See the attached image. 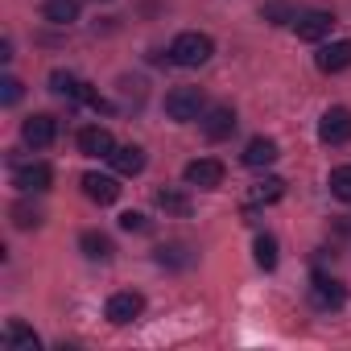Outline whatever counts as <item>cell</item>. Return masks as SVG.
<instances>
[{
  "label": "cell",
  "instance_id": "1",
  "mask_svg": "<svg viewBox=\"0 0 351 351\" xmlns=\"http://www.w3.org/2000/svg\"><path fill=\"white\" fill-rule=\"evenodd\" d=\"M215 54V42H211V34H199V29H186V34H178L169 42V62H178V66H203L207 58Z\"/></svg>",
  "mask_w": 351,
  "mask_h": 351
},
{
  "label": "cell",
  "instance_id": "2",
  "mask_svg": "<svg viewBox=\"0 0 351 351\" xmlns=\"http://www.w3.org/2000/svg\"><path fill=\"white\" fill-rule=\"evenodd\" d=\"M203 108H207L203 87H173V91L165 95V116H169V120H178V124L199 120V116H203Z\"/></svg>",
  "mask_w": 351,
  "mask_h": 351
},
{
  "label": "cell",
  "instance_id": "3",
  "mask_svg": "<svg viewBox=\"0 0 351 351\" xmlns=\"http://www.w3.org/2000/svg\"><path fill=\"white\" fill-rule=\"evenodd\" d=\"M223 161L219 157H195L186 169H182V178H186V186H199V191H219L223 186Z\"/></svg>",
  "mask_w": 351,
  "mask_h": 351
},
{
  "label": "cell",
  "instance_id": "4",
  "mask_svg": "<svg viewBox=\"0 0 351 351\" xmlns=\"http://www.w3.org/2000/svg\"><path fill=\"white\" fill-rule=\"evenodd\" d=\"M13 186L25 191V195H46L54 186V169L46 161H25V165L13 169Z\"/></svg>",
  "mask_w": 351,
  "mask_h": 351
},
{
  "label": "cell",
  "instance_id": "5",
  "mask_svg": "<svg viewBox=\"0 0 351 351\" xmlns=\"http://www.w3.org/2000/svg\"><path fill=\"white\" fill-rule=\"evenodd\" d=\"M104 314H108V322L128 326L132 318H141V314H145V298H141L136 289H120V293H112V298H108Z\"/></svg>",
  "mask_w": 351,
  "mask_h": 351
},
{
  "label": "cell",
  "instance_id": "6",
  "mask_svg": "<svg viewBox=\"0 0 351 351\" xmlns=\"http://www.w3.org/2000/svg\"><path fill=\"white\" fill-rule=\"evenodd\" d=\"M318 141L322 145H347L351 141V108H326L318 120Z\"/></svg>",
  "mask_w": 351,
  "mask_h": 351
},
{
  "label": "cell",
  "instance_id": "7",
  "mask_svg": "<svg viewBox=\"0 0 351 351\" xmlns=\"http://www.w3.org/2000/svg\"><path fill=\"white\" fill-rule=\"evenodd\" d=\"M343 298H347L343 281H335V277H326V273H314V277H310V302H314L318 310H339Z\"/></svg>",
  "mask_w": 351,
  "mask_h": 351
},
{
  "label": "cell",
  "instance_id": "8",
  "mask_svg": "<svg viewBox=\"0 0 351 351\" xmlns=\"http://www.w3.org/2000/svg\"><path fill=\"white\" fill-rule=\"evenodd\" d=\"M54 136H58V120H54V116H46V112H34V116L21 124V141H25V145H34V149L54 145Z\"/></svg>",
  "mask_w": 351,
  "mask_h": 351
},
{
  "label": "cell",
  "instance_id": "9",
  "mask_svg": "<svg viewBox=\"0 0 351 351\" xmlns=\"http://www.w3.org/2000/svg\"><path fill=\"white\" fill-rule=\"evenodd\" d=\"M83 195L91 199V203H99V207H112L116 199H120V182L112 178V173H83Z\"/></svg>",
  "mask_w": 351,
  "mask_h": 351
},
{
  "label": "cell",
  "instance_id": "10",
  "mask_svg": "<svg viewBox=\"0 0 351 351\" xmlns=\"http://www.w3.org/2000/svg\"><path fill=\"white\" fill-rule=\"evenodd\" d=\"M293 29H298V38H302V42H322V38H330L335 17H330V13H322V9H310V13H302V17L293 21Z\"/></svg>",
  "mask_w": 351,
  "mask_h": 351
},
{
  "label": "cell",
  "instance_id": "11",
  "mask_svg": "<svg viewBox=\"0 0 351 351\" xmlns=\"http://www.w3.org/2000/svg\"><path fill=\"white\" fill-rule=\"evenodd\" d=\"M79 153H87V157H112L116 153V136L104 124H91V128L79 132Z\"/></svg>",
  "mask_w": 351,
  "mask_h": 351
},
{
  "label": "cell",
  "instance_id": "12",
  "mask_svg": "<svg viewBox=\"0 0 351 351\" xmlns=\"http://www.w3.org/2000/svg\"><path fill=\"white\" fill-rule=\"evenodd\" d=\"M50 91H54V95H66V99H75V104H95V99H99L87 83H79V79L66 75V71H54V75H50Z\"/></svg>",
  "mask_w": 351,
  "mask_h": 351
},
{
  "label": "cell",
  "instance_id": "13",
  "mask_svg": "<svg viewBox=\"0 0 351 351\" xmlns=\"http://www.w3.org/2000/svg\"><path fill=\"white\" fill-rule=\"evenodd\" d=\"M318 71L322 75H339V71H347L351 66V42H326L322 50H318Z\"/></svg>",
  "mask_w": 351,
  "mask_h": 351
},
{
  "label": "cell",
  "instance_id": "14",
  "mask_svg": "<svg viewBox=\"0 0 351 351\" xmlns=\"http://www.w3.org/2000/svg\"><path fill=\"white\" fill-rule=\"evenodd\" d=\"M277 157H281V149H277L273 136H252L248 149H244V165H248V169H265V165H273Z\"/></svg>",
  "mask_w": 351,
  "mask_h": 351
},
{
  "label": "cell",
  "instance_id": "15",
  "mask_svg": "<svg viewBox=\"0 0 351 351\" xmlns=\"http://www.w3.org/2000/svg\"><path fill=\"white\" fill-rule=\"evenodd\" d=\"M116 173H124V178H136V173L145 169V149L141 145H116V153L108 157Z\"/></svg>",
  "mask_w": 351,
  "mask_h": 351
},
{
  "label": "cell",
  "instance_id": "16",
  "mask_svg": "<svg viewBox=\"0 0 351 351\" xmlns=\"http://www.w3.org/2000/svg\"><path fill=\"white\" fill-rule=\"evenodd\" d=\"M203 132H207V141H228L232 132H236V112L223 104V108H211L207 112V120H203Z\"/></svg>",
  "mask_w": 351,
  "mask_h": 351
},
{
  "label": "cell",
  "instance_id": "17",
  "mask_svg": "<svg viewBox=\"0 0 351 351\" xmlns=\"http://www.w3.org/2000/svg\"><path fill=\"white\" fill-rule=\"evenodd\" d=\"M79 248H83L87 261H112V256H116V244H112V236H104V232H83V236H79Z\"/></svg>",
  "mask_w": 351,
  "mask_h": 351
},
{
  "label": "cell",
  "instance_id": "18",
  "mask_svg": "<svg viewBox=\"0 0 351 351\" xmlns=\"http://www.w3.org/2000/svg\"><path fill=\"white\" fill-rule=\"evenodd\" d=\"M157 265L161 269H191L195 252H191V244H161L157 248Z\"/></svg>",
  "mask_w": 351,
  "mask_h": 351
},
{
  "label": "cell",
  "instance_id": "19",
  "mask_svg": "<svg viewBox=\"0 0 351 351\" xmlns=\"http://www.w3.org/2000/svg\"><path fill=\"white\" fill-rule=\"evenodd\" d=\"M5 343H9L13 351H38V347H42V339H38L25 322H17V318L5 326Z\"/></svg>",
  "mask_w": 351,
  "mask_h": 351
},
{
  "label": "cell",
  "instance_id": "20",
  "mask_svg": "<svg viewBox=\"0 0 351 351\" xmlns=\"http://www.w3.org/2000/svg\"><path fill=\"white\" fill-rule=\"evenodd\" d=\"M42 13H46V21H54V25H75V21H79V0H46Z\"/></svg>",
  "mask_w": 351,
  "mask_h": 351
},
{
  "label": "cell",
  "instance_id": "21",
  "mask_svg": "<svg viewBox=\"0 0 351 351\" xmlns=\"http://www.w3.org/2000/svg\"><path fill=\"white\" fill-rule=\"evenodd\" d=\"M157 207H161L165 215H191L186 191H173V186H161V191H157Z\"/></svg>",
  "mask_w": 351,
  "mask_h": 351
},
{
  "label": "cell",
  "instance_id": "22",
  "mask_svg": "<svg viewBox=\"0 0 351 351\" xmlns=\"http://www.w3.org/2000/svg\"><path fill=\"white\" fill-rule=\"evenodd\" d=\"M326 186H330V195L339 203H351V165H335L330 178H326Z\"/></svg>",
  "mask_w": 351,
  "mask_h": 351
},
{
  "label": "cell",
  "instance_id": "23",
  "mask_svg": "<svg viewBox=\"0 0 351 351\" xmlns=\"http://www.w3.org/2000/svg\"><path fill=\"white\" fill-rule=\"evenodd\" d=\"M285 195V178H261L256 182V191H252V199L256 203H277Z\"/></svg>",
  "mask_w": 351,
  "mask_h": 351
},
{
  "label": "cell",
  "instance_id": "24",
  "mask_svg": "<svg viewBox=\"0 0 351 351\" xmlns=\"http://www.w3.org/2000/svg\"><path fill=\"white\" fill-rule=\"evenodd\" d=\"M13 223H17L21 232H29V228H42V211H38L34 203H13Z\"/></svg>",
  "mask_w": 351,
  "mask_h": 351
},
{
  "label": "cell",
  "instance_id": "25",
  "mask_svg": "<svg viewBox=\"0 0 351 351\" xmlns=\"http://www.w3.org/2000/svg\"><path fill=\"white\" fill-rule=\"evenodd\" d=\"M252 252H256V265L261 269H277V240L273 236H256Z\"/></svg>",
  "mask_w": 351,
  "mask_h": 351
},
{
  "label": "cell",
  "instance_id": "26",
  "mask_svg": "<svg viewBox=\"0 0 351 351\" xmlns=\"http://www.w3.org/2000/svg\"><path fill=\"white\" fill-rule=\"evenodd\" d=\"M21 79H13V75H5V79H0V99H5V104H17L21 99Z\"/></svg>",
  "mask_w": 351,
  "mask_h": 351
},
{
  "label": "cell",
  "instance_id": "27",
  "mask_svg": "<svg viewBox=\"0 0 351 351\" xmlns=\"http://www.w3.org/2000/svg\"><path fill=\"white\" fill-rule=\"evenodd\" d=\"M120 228H124V232H149V219H145L141 211H124V215H120Z\"/></svg>",
  "mask_w": 351,
  "mask_h": 351
},
{
  "label": "cell",
  "instance_id": "28",
  "mask_svg": "<svg viewBox=\"0 0 351 351\" xmlns=\"http://www.w3.org/2000/svg\"><path fill=\"white\" fill-rule=\"evenodd\" d=\"M265 17H269L273 25H285V21H298V17H289V5H265Z\"/></svg>",
  "mask_w": 351,
  "mask_h": 351
}]
</instances>
